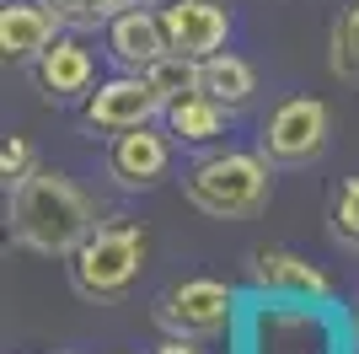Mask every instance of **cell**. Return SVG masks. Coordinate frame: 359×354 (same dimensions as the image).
Instances as JSON below:
<instances>
[{"mask_svg":"<svg viewBox=\"0 0 359 354\" xmlns=\"http://www.w3.org/2000/svg\"><path fill=\"white\" fill-rule=\"evenodd\" d=\"M354 349V327L348 317L327 301H306V295H263L236 317V354H348Z\"/></svg>","mask_w":359,"mask_h":354,"instance_id":"obj_1","label":"cell"},{"mask_svg":"<svg viewBox=\"0 0 359 354\" xmlns=\"http://www.w3.org/2000/svg\"><path fill=\"white\" fill-rule=\"evenodd\" d=\"M91 231H97V209L70 177L38 166L22 188H11V242H22L27 252L70 258Z\"/></svg>","mask_w":359,"mask_h":354,"instance_id":"obj_2","label":"cell"},{"mask_svg":"<svg viewBox=\"0 0 359 354\" xmlns=\"http://www.w3.org/2000/svg\"><path fill=\"white\" fill-rule=\"evenodd\" d=\"M269 162L263 156H241V150H225V156H204L182 172V199L210 215V221H247L269 204Z\"/></svg>","mask_w":359,"mask_h":354,"instance_id":"obj_3","label":"cell"},{"mask_svg":"<svg viewBox=\"0 0 359 354\" xmlns=\"http://www.w3.org/2000/svg\"><path fill=\"white\" fill-rule=\"evenodd\" d=\"M140 263H145V225L113 215L70 252V284L86 301H113L140 280Z\"/></svg>","mask_w":359,"mask_h":354,"instance_id":"obj_4","label":"cell"},{"mask_svg":"<svg viewBox=\"0 0 359 354\" xmlns=\"http://www.w3.org/2000/svg\"><path fill=\"white\" fill-rule=\"evenodd\" d=\"M150 317H156V327L166 339H215L225 327H236L241 295L220 280H182L156 295Z\"/></svg>","mask_w":359,"mask_h":354,"instance_id":"obj_5","label":"cell"},{"mask_svg":"<svg viewBox=\"0 0 359 354\" xmlns=\"http://www.w3.org/2000/svg\"><path fill=\"white\" fill-rule=\"evenodd\" d=\"M332 113L322 97H290L269 113L263 134H257V156L269 166H311L327 150Z\"/></svg>","mask_w":359,"mask_h":354,"instance_id":"obj_6","label":"cell"},{"mask_svg":"<svg viewBox=\"0 0 359 354\" xmlns=\"http://www.w3.org/2000/svg\"><path fill=\"white\" fill-rule=\"evenodd\" d=\"M156 113H166L161 97L150 91L145 75H113V81H102V86L86 97V124L97 134H123V129H140V124H150Z\"/></svg>","mask_w":359,"mask_h":354,"instance_id":"obj_7","label":"cell"},{"mask_svg":"<svg viewBox=\"0 0 359 354\" xmlns=\"http://www.w3.org/2000/svg\"><path fill=\"white\" fill-rule=\"evenodd\" d=\"M166 166H172V145H166L161 134H150V124L113 134V145H107V177L129 193L156 188L166 177Z\"/></svg>","mask_w":359,"mask_h":354,"instance_id":"obj_8","label":"cell"},{"mask_svg":"<svg viewBox=\"0 0 359 354\" xmlns=\"http://www.w3.org/2000/svg\"><path fill=\"white\" fill-rule=\"evenodd\" d=\"M166 22V38L177 54H194V59H210L225 48V32H231V11L215 6V0H172L161 11Z\"/></svg>","mask_w":359,"mask_h":354,"instance_id":"obj_9","label":"cell"},{"mask_svg":"<svg viewBox=\"0 0 359 354\" xmlns=\"http://www.w3.org/2000/svg\"><path fill=\"white\" fill-rule=\"evenodd\" d=\"M247 274H252V290H263V295H306V301H327L332 295L327 274L285 247H257Z\"/></svg>","mask_w":359,"mask_h":354,"instance_id":"obj_10","label":"cell"},{"mask_svg":"<svg viewBox=\"0 0 359 354\" xmlns=\"http://www.w3.org/2000/svg\"><path fill=\"white\" fill-rule=\"evenodd\" d=\"M172 48V38H166V22L156 11H118L113 22H107V54L118 59L123 70H150L156 59Z\"/></svg>","mask_w":359,"mask_h":354,"instance_id":"obj_11","label":"cell"},{"mask_svg":"<svg viewBox=\"0 0 359 354\" xmlns=\"http://www.w3.org/2000/svg\"><path fill=\"white\" fill-rule=\"evenodd\" d=\"M91 75H97L91 54L81 44H70V38H54V44L38 54V86H43V97H54V103L91 91Z\"/></svg>","mask_w":359,"mask_h":354,"instance_id":"obj_12","label":"cell"},{"mask_svg":"<svg viewBox=\"0 0 359 354\" xmlns=\"http://www.w3.org/2000/svg\"><path fill=\"white\" fill-rule=\"evenodd\" d=\"M54 16L43 6H6L0 11V48L6 59H38L48 44H54Z\"/></svg>","mask_w":359,"mask_h":354,"instance_id":"obj_13","label":"cell"},{"mask_svg":"<svg viewBox=\"0 0 359 354\" xmlns=\"http://www.w3.org/2000/svg\"><path fill=\"white\" fill-rule=\"evenodd\" d=\"M198 91L215 97V103H225V107H241L257 91V75H252V65L241 54H225L220 48V54L198 59Z\"/></svg>","mask_w":359,"mask_h":354,"instance_id":"obj_14","label":"cell"},{"mask_svg":"<svg viewBox=\"0 0 359 354\" xmlns=\"http://www.w3.org/2000/svg\"><path fill=\"white\" fill-rule=\"evenodd\" d=\"M225 113H231L225 103L194 91V97H182V103L166 107V124H172V134L188 140V145H210V140H220V134H225Z\"/></svg>","mask_w":359,"mask_h":354,"instance_id":"obj_15","label":"cell"},{"mask_svg":"<svg viewBox=\"0 0 359 354\" xmlns=\"http://www.w3.org/2000/svg\"><path fill=\"white\" fill-rule=\"evenodd\" d=\"M150 81V91L161 97V107H172V103H182V97H194L198 91V59L194 54H177V48H166L150 70H140Z\"/></svg>","mask_w":359,"mask_h":354,"instance_id":"obj_16","label":"cell"},{"mask_svg":"<svg viewBox=\"0 0 359 354\" xmlns=\"http://www.w3.org/2000/svg\"><path fill=\"white\" fill-rule=\"evenodd\" d=\"M327 70L338 75V81H359V6L338 11V22H332V32H327Z\"/></svg>","mask_w":359,"mask_h":354,"instance_id":"obj_17","label":"cell"},{"mask_svg":"<svg viewBox=\"0 0 359 354\" xmlns=\"http://www.w3.org/2000/svg\"><path fill=\"white\" fill-rule=\"evenodd\" d=\"M43 11L70 32H91V27H107L118 16V0H43Z\"/></svg>","mask_w":359,"mask_h":354,"instance_id":"obj_18","label":"cell"},{"mask_svg":"<svg viewBox=\"0 0 359 354\" xmlns=\"http://www.w3.org/2000/svg\"><path fill=\"white\" fill-rule=\"evenodd\" d=\"M327 231H332V242H338V247L359 252V183H354V177L332 188V204H327Z\"/></svg>","mask_w":359,"mask_h":354,"instance_id":"obj_19","label":"cell"},{"mask_svg":"<svg viewBox=\"0 0 359 354\" xmlns=\"http://www.w3.org/2000/svg\"><path fill=\"white\" fill-rule=\"evenodd\" d=\"M32 172H38V150H32L22 134H11V140H6V150H0V177H6V193L22 188Z\"/></svg>","mask_w":359,"mask_h":354,"instance_id":"obj_20","label":"cell"},{"mask_svg":"<svg viewBox=\"0 0 359 354\" xmlns=\"http://www.w3.org/2000/svg\"><path fill=\"white\" fill-rule=\"evenodd\" d=\"M194 343L198 339H161V349H156V354H198Z\"/></svg>","mask_w":359,"mask_h":354,"instance_id":"obj_21","label":"cell"},{"mask_svg":"<svg viewBox=\"0 0 359 354\" xmlns=\"http://www.w3.org/2000/svg\"><path fill=\"white\" fill-rule=\"evenodd\" d=\"M156 0H118V11H150Z\"/></svg>","mask_w":359,"mask_h":354,"instance_id":"obj_22","label":"cell"},{"mask_svg":"<svg viewBox=\"0 0 359 354\" xmlns=\"http://www.w3.org/2000/svg\"><path fill=\"white\" fill-rule=\"evenodd\" d=\"M348 327H354V343H359V306L348 311Z\"/></svg>","mask_w":359,"mask_h":354,"instance_id":"obj_23","label":"cell"},{"mask_svg":"<svg viewBox=\"0 0 359 354\" xmlns=\"http://www.w3.org/2000/svg\"><path fill=\"white\" fill-rule=\"evenodd\" d=\"M348 354H359V343H354V349H348Z\"/></svg>","mask_w":359,"mask_h":354,"instance_id":"obj_24","label":"cell"}]
</instances>
